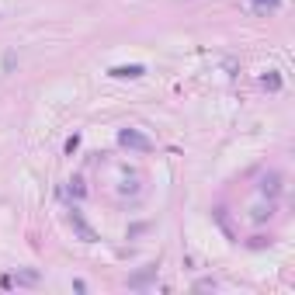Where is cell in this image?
<instances>
[{
    "instance_id": "6da1fadb",
    "label": "cell",
    "mask_w": 295,
    "mask_h": 295,
    "mask_svg": "<svg viewBox=\"0 0 295 295\" xmlns=\"http://www.w3.org/2000/svg\"><path fill=\"white\" fill-rule=\"evenodd\" d=\"M118 139H122V146H132V150H150V142H146L139 132H132V129H125Z\"/></svg>"
},
{
    "instance_id": "7a4b0ae2",
    "label": "cell",
    "mask_w": 295,
    "mask_h": 295,
    "mask_svg": "<svg viewBox=\"0 0 295 295\" xmlns=\"http://www.w3.org/2000/svg\"><path fill=\"white\" fill-rule=\"evenodd\" d=\"M112 77H122V80H125V77H142V66H115Z\"/></svg>"
},
{
    "instance_id": "3957f363",
    "label": "cell",
    "mask_w": 295,
    "mask_h": 295,
    "mask_svg": "<svg viewBox=\"0 0 295 295\" xmlns=\"http://www.w3.org/2000/svg\"><path fill=\"white\" fill-rule=\"evenodd\" d=\"M264 87H271V91H278V87H281V80H278V77H264Z\"/></svg>"
},
{
    "instance_id": "277c9868",
    "label": "cell",
    "mask_w": 295,
    "mask_h": 295,
    "mask_svg": "<svg viewBox=\"0 0 295 295\" xmlns=\"http://www.w3.org/2000/svg\"><path fill=\"white\" fill-rule=\"evenodd\" d=\"M271 4H274V0H271Z\"/></svg>"
}]
</instances>
